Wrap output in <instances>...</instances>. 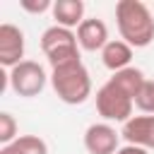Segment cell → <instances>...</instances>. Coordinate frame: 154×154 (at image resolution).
Wrapping results in <instances>:
<instances>
[{
    "instance_id": "7",
    "label": "cell",
    "mask_w": 154,
    "mask_h": 154,
    "mask_svg": "<svg viewBox=\"0 0 154 154\" xmlns=\"http://www.w3.org/2000/svg\"><path fill=\"white\" fill-rule=\"evenodd\" d=\"M120 132L111 123H91L84 130V149L89 154H116L120 149Z\"/></svg>"
},
{
    "instance_id": "5",
    "label": "cell",
    "mask_w": 154,
    "mask_h": 154,
    "mask_svg": "<svg viewBox=\"0 0 154 154\" xmlns=\"http://www.w3.org/2000/svg\"><path fill=\"white\" fill-rule=\"evenodd\" d=\"M132 108L135 101L111 82L96 89V111L103 118V123H128L132 118Z\"/></svg>"
},
{
    "instance_id": "4",
    "label": "cell",
    "mask_w": 154,
    "mask_h": 154,
    "mask_svg": "<svg viewBox=\"0 0 154 154\" xmlns=\"http://www.w3.org/2000/svg\"><path fill=\"white\" fill-rule=\"evenodd\" d=\"M7 82H10V89L17 96L31 99V96H38L46 89L51 77L46 75L43 65H38L36 60H22L19 65H14L7 72Z\"/></svg>"
},
{
    "instance_id": "2",
    "label": "cell",
    "mask_w": 154,
    "mask_h": 154,
    "mask_svg": "<svg viewBox=\"0 0 154 154\" xmlns=\"http://www.w3.org/2000/svg\"><path fill=\"white\" fill-rule=\"evenodd\" d=\"M51 87L63 103L79 106L91 96V75L79 58L67 65L53 67L51 70Z\"/></svg>"
},
{
    "instance_id": "14",
    "label": "cell",
    "mask_w": 154,
    "mask_h": 154,
    "mask_svg": "<svg viewBox=\"0 0 154 154\" xmlns=\"http://www.w3.org/2000/svg\"><path fill=\"white\" fill-rule=\"evenodd\" d=\"M17 137H19V125H17L14 116L7 113V111H2L0 113V144L2 147L5 144H12Z\"/></svg>"
},
{
    "instance_id": "3",
    "label": "cell",
    "mask_w": 154,
    "mask_h": 154,
    "mask_svg": "<svg viewBox=\"0 0 154 154\" xmlns=\"http://www.w3.org/2000/svg\"><path fill=\"white\" fill-rule=\"evenodd\" d=\"M41 51L53 67H60V65H67L72 60H79V43H77V34L72 29H65V26H48L43 34H41Z\"/></svg>"
},
{
    "instance_id": "16",
    "label": "cell",
    "mask_w": 154,
    "mask_h": 154,
    "mask_svg": "<svg viewBox=\"0 0 154 154\" xmlns=\"http://www.w3.org/2000/svg\"><path fill=\"white\" fill-rule=\"evenodd\" d=\"M22 10H26L31 14H41V12L53 10V2L51 0H22Z\"/></svg>"
},
{
    "instance_id": "8",
    "label": "cell",
    "mask_w": 154,
    "mask_h": 154,
    "mask_svg": "<svg viewBox=\"0 0 154 154\" xmlns=\"http://www.w3.org/2000/svg\"><path fill=\"white\" fill-rule=\"evenodd\" d=\"M120 137L125 140V144H135L147 152L154 149V116H147V113L132 116L128 123H123Z\"/></svg>"
},
{
    "instance_id": "17",
    "label": "cell",
    "mask_w": 154,
    "mask_h": 154,
    "mask_svg": "<svg viewBox=\"0 0 154 154\" xmlns=\"http://www.w3.org/2000/svg\"><path fill=\"white\" fill-rule=\"evenodd\" d=\"M116 154H149V152L142 149V147H135V144H123Z\"/></svg>"
},
{
    "instance_id": "1",
    "label": "cell",
    "mask_w": 154,
    "mask_h": 154,
    "mask_svg": "<svg viewBox=\"0 0 154 154\" xmlns=\"http://www.w3.org/2000/svg\"><path fill=\"white\" fill-rule=\"evenodd\" d=\"M120 38L132 48H147L154 41V17L142 0H120L116 5Z\"/></svg>"
},
{
    "instance_id": "12",
    "label": "cell",
    "mask_w": 154,
    "mask_h": 154,
    "mask_svg": "<svg viewBox=\"0 0 154 154\" xmlns=\"http://www.w3.org/2000/svg\"><path fill=\"white\" fill-rule=\"evenodd\" d=\"M108 82L113 84V87H118L123 94H128L132 101L137 99V94H140V89L144 87V82H147V77H144V72L140 70V67H125V70H120V72H113L111 77H108Z\"/></svg>"
},
{
    "instance_id": "15",
    "label": "cell",
    "mask_w": 154,
    "mask_h": 154,
    "mask_svg": "<svg viewBox=\"0 0 154 154\" xmlns=\"http://www.w3.org/2000/svg\"><path fill=\"white\" fill-rule=\"evenodd\" d=\"M135 106H137L142 113L154 116V79H147V82H144V87L140 89V94H137V99H135Z\"/></svg>"
},
{
    "instance_id": "13",
    "label": "cell",
    "mask_w": 154,
    "mask_h": 154,
    "mask_svg": "<svg viewBox=\"0 0 154 154\" xmlns=\"http://www.w3.org/2000/svg\"><path fill=\"white\" fill-rule=\"evenodd\" d=\"M0 154H48V144L38 135H19L12 144L0 147Z\"/></svg>"
},
{
    "instance_id": "6",
    "label": "cell",
    "mask_w": 154,
    "mask_h": 154,
    "mask_svg": "<svg viewBox=\"0 0 154 154\" xmlns=\"http://www.w3.org/2000/svg\"><path fill=\"white\" fill-rule=\"evenodd\" d=\"M24 31L17 24H0V65L12 70L14 65H19L24 60Z\"/></svg>"
},
{
    "instance_id": "11",
    "label": "cell",
    "mask_w": 154,
    "mask_h": 154,
    "mask_svg": "<svg viewBox=\"0 0 154 154\" xmlns=\"http://www.w3.org/2000/svg\"><path fill=\"white\" fill-rule=\"evenodd\" d=\"M51 14H53L55 24L58 26H65V29H75V26H79L87 19L84 17V2L82 0H55Z\"/></svg>"
},
{
    "instance_id": "10",
    "label": "cell",
    "mask_w": 154,
    "mask_h": 154,
    "mask_svg": "<svg viewBox=\"0 0 154 154\" xmlns=\"http://www.w3.org/2000/svg\"><path fill=\"white\" fill-rule=\"evenodd\" d=\"M132 46H128L123 38H111L103 51H101V63L111 70V72H120L125 67H130V60H132Z\"/></svg>"
},
{
    "instance_id": "9",
    "label": "cell",
    "mask_w": 154,
    "mask_h": 154,
    "mask_svg": "<svg viewBox=\"0 0 154 154\" xmlns=\"http://www.w3.org/2000/svg\"><path fill=\"white\" fill-rule=\"evenodd\" d=\"M108 26L103 19H96V17H87L79 26H77V43L82 51H103V46L108 43Z\"/></svg>"
}]
</instances>
